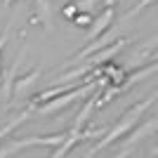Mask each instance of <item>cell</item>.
<instances>
[{"instance_id": "6", "label": "cell", "mask_w": 158, "mask_h": 158, "mask_svg": "<svg viewBox=\"0 0 158 158\" xmlns=\"http://www.w3.org/2000/svg\"><path fill=\"white\" fill-rule=\"evenodd\" d=\"M73 21H76L78 26H85V24H90V21H92V17H90V12H87V14H85V12H78Z\"/></svg>"}, {"instance_id": "4", "label": "cell", "mask_w": 158, "mask_h": 158, "mask_svg": "<svg viewBox=\"0 0 158 158\" xmlns=\"http://www.w3.org/2000/svg\"><path fill=\"white\" fill-rule=\"evenodd\" d=\"M80 92H83V90H76V92H71V94H69V97H61V99H57L54 104H47V106H43L40 111H43V113H52V111H57V109H61V106H66V104H69V102H73V99L78 97Z\"/></svg>"}, {"instance_id": "3", "label": "cell", "mask_w": 158, "mask_h": 158, "mask_svg": "<svg viewBox=\"0 0 158 158\" xmlns=\"http://www.w3.org/2000/svg\"><path fill=\"white\" fill-rule=\"evenodd\" d=\"M40 78V69H35V71L33 73H28V76H24V78L19 80V83H17V85H14V92L17 94H26V87L28 85H33V83H35V80Z\"/></svg>"}, {"instance_id": "1", "label": "cell", "mask_w": 158, "mask_h": 158, "mask_svg": "<svg viewBox=\"0 0 158 158\" xmlns=\"http://www.w3.org/2000/svg\"><path fill=\"white\" fill-rule=\"evenodd\" d=\"M35 5V21H43L45 31H54V19H52V5L50 0H33Z\"/></svg>"}, {"instance_id": "2", "label": "cell", "mask_w": 158, "mask_h": 158, "mask_svg": "<svg viewBox=\"0 0 158 158\" xmlns=\"http://www.w3.org/2000/svg\"><path fill=\"white\" fill-rule=\"evenodd\" d=\"M111 19H113V7H106L104 12L97 17V21H94V26L90 28V35H87V38H97V35H102V31H106V26L111 24Z\"/></svg>"}, {"instance_id": "5", "label": "cell", "mask_w": 158, "mask_h": 158, "mask_svg": "<svg viewBox=\"0 0 158 158\" xmlns=\"http://www.w3.org/2000/svg\"><path fill=\"white\" fill-rule=\"evenodd\" d=\"M61 14H64V19H76V14H78V2H73V5H64L61 7Z\"/></svg>"}, {"instance_id": "8", "label": "cell", "mask_w": 158, "mask_h": 158, "mask_svg": "<svg viewBox=\"0 0 158 158\" xmlns=\"http://www.w3.org/2000/svg\"><path fill=\"white\" fill-rule=\"evenodd\" d=\"M5 5H12V0H5Z\"/></svg>"}, {"instance_id": "7", "label": "cell", "mask_w": 158, "mask_h": 158, "mask_svg": "<svg viewBox=\"0 0 158 158\" xmlns=\"http://www.w3.org/2000/svg\"><path fill=\"white\" fill-rule=\"evenodd\" d=\"M7 31H10V28H5V31H2V35H0V52H2V47H5V40H7Z\"/></svg>"}]
</instances>
